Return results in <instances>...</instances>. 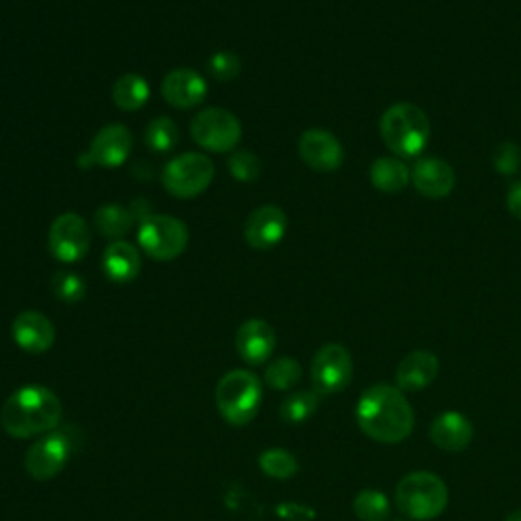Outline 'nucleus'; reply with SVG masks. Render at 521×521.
Wrapping results in <instances>:
<instances>
[{
    "label": "nucleus",
    "mask_w": 521,
    "mask_h": 521,
    "mask_svg": "<svg viewBox=\"0 0 521 521\" xmlns=\"http://www.w3.org/2000/svg\"><path fill=\"white\" fill-rule=\"evenodd\" d=\"M357 424L365 436L381 444L408 440L416 426L412 405L399 387L377 383L363 391L357 401Z\"/></svg>",
    "instance_id": "1"
},
{
    "label": "nucleus",
    "mask_w": 521,
    "mask_h": 521,
    "mask_svg": "<svg viewBox=\"0 0 521 521\" xmlns=\"http://www.w3.org/2000/svg\"><path fill=\"white\" fill-rule=\"evenodd\" d=\"M62 422V399L49 387L25 385L9 395L0 410V426L19 440L53 432Z\"/></svg>",
    "instance_id": "2"
},
{
    "label": "nucleus",
    "mask_w": 521,
    "mask_h": 521,
    "mask_svg": "<svg viewBox=\"0 0 521 521\" xmlns=\"http://www.w3.org/2000/svg\"><path fill=\"white\" fill-rule=\"evenodd\" d=\"M379 129L385 147L399 157L420 155L430 141L428 114L412 102L389 106L383 112Z\"/></svg>",
    "instance_id": "3"
},
{
    "label": "nucleus",
    "mask_w": 521,
    "mask_h": 521,
    "mask_svg": "<svg viewBox=\"0 0 521 521\" xmlns=\"http://www.w3.org/2000/svg\"><path fill=\"white\" fill-rule=\"evenodd\" d=\"M263 385L257 375L245 369L226 373L216 385L218 414L230 426L251 424L261 408Z\"/></svg>",
    "instance_id": "4"
},
{
    "label": "nucleus",
    "mask_w": 521,
    "mask_h": 521,
    "mask_svg": "<svg viewBox=\"0 0 521 521\" xmlns=\"http://www.w3.org/2000/svg\"><path fill=\"white\" fill-rule=\"evenodd\" d=\"M395 505L412 521L436 519L448 505V487L430 471L410 473L395 489Z\"/></svg>",
    "instance_id": "5"
},
{
    "label": "nucleus",
    "mask_w": 521,
    "mask_h": 521,
    "mask_svg": "<svg viewBox=\"0 0 521 521\" xmlns=\"http://www.w3.org/2000/svg\"><path fill=\"white\" fill-rule=\"evenodd\" d=\"M188 241L186 224L173 216H149L139 226V247L155 261L178 259L186 251Z\"/></svg>",
    "instance_id": "6"
},
{
    "label": "nucleus",
    "mask_w": 521,
    "mask_h": 521,
    "mask_svg": "<svg viewBox=\"0 0 521 521\" xmlns=\"http://www.w3.org/2000/svg\"><path fill=\"white\" fill-rule=\"evenodd\" d=\"M161 180L171 196L196 198L212 184L214 163L202 153H184L165 165Z\"/></svg>",
    "instance_id": "7"
},
{
    "label": "nucleus",
    "mask_w": 521,
    "mask_h": 521,
    "mask_svg": "<svg viewBox=\"0 0 521 521\" xmlns=\"http://www.w3.org/2000/svg\"><path fill=\"white\" fill-rule=\"evenodd\" d=\"M72 438L64 430H53L33 442L25 454V471L35 481H51L72 458Z\"/></svg>",
    "instance_id": "8"
},
{
    "label": "nucleus",
    "mask_w": 521,
    "mask_h": 521,
    "mask_svg": "<svg viewBox=\"0 0 521 521\" xmlns=\"http://www.w3.org/2000/svg\"><path fill=\"white\" fill-rule=\"evenodd\" d=\"M192 139L212 153L233 151L241 141V121L226 108H206L192 121Z\"/></svg>",
    "instance_id": "9"
},
{
    "label": "nucleus",
    "mask_w": 521,
    "mask_h": 521,
    "mask_svg": "<svg viewBox=\"0 0 521 521\" xmlns=\"http://www.w3.org/2000/svg\"><path fill=\"white\" fill-rule=\"evenodd\" d=\"M353 357L342 344H324L312 361V385L320 395L344 391L353 381Z\"/></svg>",
    "instance_id": "10"
},
{
    "label": "nucleus",
    "mask_w": 521,
    "mask_h": 521,
    "mask_svg": "<svg viewBox=\"0 0 521 521\" xmlns=\"http://www.w3.org/2000/svg\"><path fill=\"white\" fill-rule=\"evenodd\" d=\"M88 222L74 212L57 216L49 228V251L62 263H78L90 249Z\"/></svg>",
    "instance_id": "11"
},
{
    "label": "nucleus",
    "mask_w": 521,
    "mask_h": 521,
    "mask_svg": "<svg viewBox=\"0 0 521 521\" xmlns=\"http://www.w3.org/2000/svg\"><path fill=\"white\" fill-rule=\"evenodd\" d=\"M287 233V216L279 206L265 204L253 210L245 224V239L257 251L273 249Z\"/></svg>",
    "instance_id": "12"
},
{
    "label": "nucleus",
    "mask_w": 521,
    "mask_h": 521,
    "mask_svg": "<svg viewBox=\"0 0 521 521\" xmlns=\"http://www.w3.org/2000/svg\"><path fill=\"white\" fill-rule=\"evenodd\" d=\"M298 151L302 161L320 173L336 171L344 161V149L340 141L322 129H310L300 137Z\"/></svg>",
    "instance_id": "13"
},
{
    "label": "nucleus",
    "mask_w": 521,
    "mask_h": 521,
    "mask_svg": "<svg viewBox=\"0 0 521 521\" xmlns=\"http://www.w3.org/2000/svg\"><path fill=\"white\" fill-rule=\"evenodd\" d=\"M161 94L171 106L188 110L204 102L208 94V84L196 70L180 68L165 76L161 84Z\"/></svg>",
    "instance_id": "14"
},
{
    "label": "nucleus",
    "mask_w": 521,
    "mask_h": 521,
    "mask_svg": "<svg viewBox=\"0 0 521 521\" xmlns=\"http://www.w3.org/2000/svg\"><path fill=\"white\" fill-rule=\"evenodd\" d=\"M13 338L25 353L41 355L47 353L55 342V328L51 320L35 310L21 312L13 322Z\"/></svg>",
    "instance_id": "15"
},
{
    "label": "nucleus",
    "mask_w": 521,
    "mask_h": 521,
    "mask_svg": "<svg viewBox=\"0 0 521 521\" xmlns=\"http://www.w3.org/2000/svg\"><path fill=\"white\" fill-rule=\"evenodd\" d=\"M235 346L247 365H263L275 351V330L265 320H247L237 330Z\"/></svg>",
    "instance_id": "16"
},
{
    "label": "nucleus",
    "mask_w": 521,
    "mask_h": 521,
    "mask_svg": "<svg viewBox=\"0 0 521 521\" xmlns=\"http://www.w3.org/2000/svg\"><path fill=\"white\" fill-rule=\"evenodd\" d=\"M133 151V135L123 125L104 127L90 145V161L114 169L123 165Z\"/></svg>",
    "instance_id": "17"
},
{
    "label": "nucleus",
    "mask_w": 521,
    "mask_h": 521,
    "mask_svg": "<svg viewBox=\"0 0 521 521\" xmlns=\"http://www.w3.org/2000/svg\"><path fill=\"white\" fill-rule=\"evenodd\" d=\"M440 373V361L430 351H414L405 355L395 369V387L403 393H416L434 383Z\"/></svg>",
    "instance_id": "18"
},
{
    "label": "nucleus",
    "mask_w": 521,
    "mask_h": 521,
    "mask_svg": "<svg viewBox=\"0 0 521 521\" xmlns=\"http://www.w3.org/2000/svg\"><path fill=\"white\" fill-rule=\"evenodd\" d=\"M412 182L418 194L430 200H440L452 194L456 186V173L446 161L428 157L416 163L412 171Z\"/></svg>",
    "instance_id": "19"
},
{
    "label": "nucleus",
    "mask_w": 521,
    "mask_h": 521,
    "mask_svg": "<svg viewBox=\"0 0 521 521\" xmlns=\"http://www.w3.org/2000/svg\"><path fill=\"white\" fill-rule=\"evenodd\" d=\"M473 422L460 412H444L430 426V440L446 452H460L473 442Z\"/></svg>",
    "instance_id": "20"
},
{
    "label": "nucleus",
    "mask_w": 521,
    "mask_h": 521,
    "mask_svg": "<svg viewBox=\"0 0 521 521\" xmlns=\"http://www.w3.org/2000/svg\"><path fill=\"white\" fill-rule=\"evenodd\" d=\"M102 269L112 283H131L141 271V255L131 243L114 241L102 255Z\"/></svg>",
    "instance_id": "21"
},
{
    "label": "nucleus",
    "mask_w": 521,
    "mask_h": 521,
    "mask_svg": "<svg viewBox=\"0 0 521 521\" xmlns=\"http://www.w3.org/2000/svg\"><path fill=\"white\" fill-rule=\"evenodd\" d=\"M371 184L385 194H397L412 182V173L395 157H379L371 165Z\"/></svg>",
    "instance_id": "22"
},
{
    "label": "nucleus",
    "mask_w": 521,
    "mask_h": 521,
    "mask_svg": "<svg viewBox=\"0 0 521 521\" xmlns=\"http://www.w3.org/2000/svg\"><path fill=\"white\" fill-rule=\"evenodd\" d=\"M112 100L121 110H139L149 100V84L139 74H125L114 84Z\"/></svg>",
    "instance_id": "23"
},
{
    "label": "nucleus",
    "mask_w": 521,
    "mask_h": 521,
    "mask_svg": "<svg viewBox=\"0 0 521 521\" xmlns=\"http://www.w3.org/2000/svg\"><path fill=\"white\" fill-rule=\"evenodd\" d=\"M320 405V393L316 389H302L287 395L279 408V416L287 424H304L310 420Z\"/></svg>",
    "instance_id": "24"
},
{
    "label": "nucleus",
    "mask_w": 521,
    "mask_h": 521,
    "mask_svg": "<svg viewBox=\"0 0 521 521\" xmlns=\"http://www.w3.org/2000/svg\"><path fill=\"white\" fill-rule=\"evenodd\" d=\"M94 224L100 235L108 239H121L131 230L133 216L127 208L119 204H106L94 214Z\"/></svg>",
    "instance_id": "25"
},
{
    "label": "nucleus",
    "mask_w": 521,
    "mask_h": 521,
    "mask_svg": "<svg viewBox=\"0 0 521 521\" xmlns=\"http://www.w3.org/2000/svg\"><path fill=\"white\" fill-rule=\"evenodd\" d=\"M259 467L267 477L279 479V481L296 477V473L300 469L298 458L285 448H269V450L261 452Z\"/></svg>",
    "instance_id": "26"
},
{
    "label": "nucleus",
    "mask_w": 521,
    "mask_h": 521,
    "mask_svg": "<svg viewBox=\"0 0 521 521\" xmlns=\"http://www.w3.org/2000/svg\"><path fill=\"white\" fill-rule=\"evenodd\" d=\"M353 511L361 521H389L391 501L379 489H363L353 501Z\"/></svg>",
    "instance_id": "27"
},
{
    "label": "nucleus",
    "mask_w": 521,
    "mask_h": 521,
    "mask_svg": "<svg viewBox=\"0 0 521 521\" xmlns=\"http://www.w3.org/2000/svg\"><path fill=\"white\" fill-rule=\"evenodd\" d=\"M302 379V365L294 357H281L269 363L265 371V381L275 391L294 389Z\"/></svg>",
    "instance_id": "28"
},
{
    "label": "nucleus",
    "mask_w": 521,
    "mask_h": 521,
    "mask_svg": "<svg viewBox=\"0 0 521 521\" xmlns=\"http://www.w3.org/2000/svg\"><path fill=\"white\" fill-rule=\"evenodd\" d=\"M145 143L155 153H167L180 143V129L167 117L153 119L145 131Z\"/></svg>",
    "instance_id": "29"
},
{
    "label": "nucleus",
    "mask_w": 521,
    "mask_h": 521,
    "mask_svg": "<svg viewBox=\"0 0 521 521\" xmlns=\"http://www.w3.org/2000/svg\"><path fill=\"white\" fill-rule=\"evenodd\" d=\"M51 285H53V296L57 300H62L64 304H78L86 296V283L74 271H60L53 277Z\"/></svg>",
    "instance_id": "30"
},
{
    "label": "nucleus",
    "mask_w": 521,
    "mask_h": 521,
    "mask_svg": "<svg viewBox=\"0 0 521 521\" xmlns=\"http://www.w3.org/2000/svg\"><path fill=\"white\" fill-rule=\"evenodd\" d=\"M228 169L239 182H255L261 176V161L251 151H237L228 157Z\"/></svg>",
    "instance_id": "31"
},
{
    "label": "nucleus",
    "mask_w": 521,
    "mask_h": 521,
    "mask_svg": "<svg viewBox=\"0 0 521 521\" xmlns=\"http://www.w3.org/2000/svg\"><path fill=\"white\" fill-rule=\"evenodd\" d=\"M208 70L216 80L228 82V80H235L241 74V60L237 53H230V51H218L210 57L208 62Z\"/></svg>",
    "instance_id": "32"
},
{
    "label": "nucleus",
    "mask_w": 521,
    "mask_h": 521,
    "mask_svg": "<svg viewBox=\"0 0 521 521\" xmlns=\"http://www.w3.org/2000/svg\"><path fill=\"white\" fill-rule=\"evenodd\" d=\"M493 161H495V167L499 169V173L511 176V173H515V169L521 165V151L513 143H501L495 149Z\"/></svg>",
    "instance_id": "33"
},
{
    "label": "nucleus",
    "mask_w": 521,
    "mask_h": 521,
    "mask_svg": "<svg viewBox=\"0 0 521 521\" xmlns=\"http://www.w3.org/2000/svg\"><path fill=\"white\" fill-rule=\"evenodd\" d=\"M277 513L283 515L285 519H292V521H308V519L314 517L312 509H308L304 505H298V503H281Z\"/></svg>",
    "instance_id": "34"
},
{
    "label": "nucleus",
    "mask_w": 521,
    "mask_h": 521,
    "mask_svg": "<svg viewBox=\"0 0 521 521\" xmlns=\"http://www.w3.org/2000/svg\"><path fill=\"white\" fill-rule=\"evenodd\" d=\"M507 210L517 218L521 220V182L513 184L507 192Z\"/></svg>",
    "instance_id": "35"
},
{
    "label": "nucleus",
    "mask_w": 521,
    "mask_h": 521,
    "mask_svg": "<svg viewBox=\"0 0 521 521\" xmlns=\"http://www.w3.org/2000/svg\"><path fill=\"white\" fill-rule=\"evenodd\" d=\"M505 521H521V509H517V511H513L511 515H507Z\"/></svg>",
    "instance_id": "36"
},
{
    "label": "nucleus",
    "mask_w": 521,
    "mask_h": 521,
    "mask_svg": "<svg viewBox=\"0 0 521 521\" xmlns=\"http://www.w3.org/2000/svg\"><path fill=\"white\" fill-rule=\"evenodd\" d=\"M393 521H408V519H393Z\"/></svg>",
    "instance_id": "37"
}]
</instances>
